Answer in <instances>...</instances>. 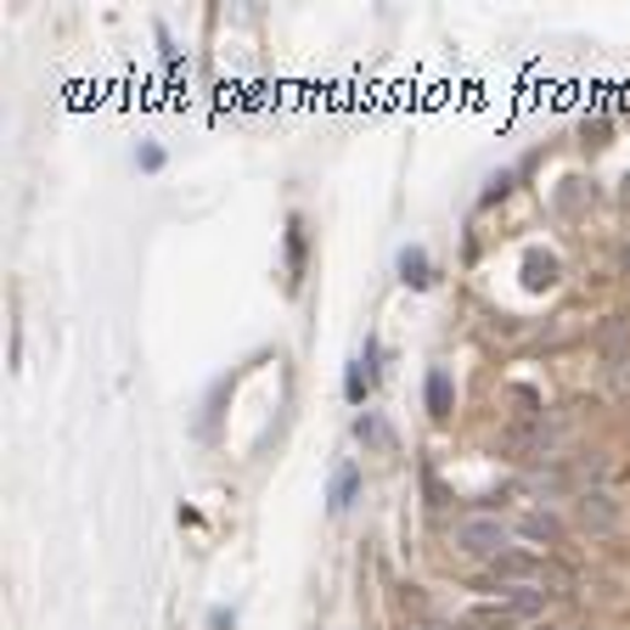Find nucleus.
I'll use <instances>...</instances> for the list:
<instances>
[{
    "instance_id": "nucleus-1",
    "label": "nucleus",
    "mask_w": 630,
    "mask_h": 630,
    "mask_svg": "<svg viewBox=\"0 0 630 630\" xmlns=\"http://www.w3.org/2000/svg\"><path fill=\"white\" fill-rule=\"evenodd\" d=\"M506 540H512V529L501 518H490V512H467V518H456V529H451V546L472 563H495L506 551Z\"/></svg>"
},
{
    "instance_id": "nucleus-2",
    "label": "nucleus",
    "mask_w": 630,
    "mask_h": 630,
    "mask_svg": "<svg viewBox=\"0 0 630 630\" xmlns=\"http://www.w3.org/2000/svg\"><path fill=\"white\" fill-rule=\"evenodd\" d=\"M574 518H580V529H585V535H614V529L625 524V506H619V495H614V490L585 485V490L574 495Z\"/></svg>"
},
{
    "instance_id": "nucleus-3",
    "label": "nucleus",
    "mask_w": 630,
    "mask_h": 630,
    "mask_svg": "<svg viewBox=\"0 0 630 630\" xmlns=\"http://www.w3.org/2000/svg\"><path fill=\"white\" fill-rule=\"evenodd\" d=\"M551 597H558V591H540V585H506L501 591V603L512 608V619H546V608H551Z\"/></svg>"
},
{
    "instance_id": "nucleus-4",
    "label": "nucleus",
    "mask_w": 630,
    "mask_h": 630,
    "mask_svg": "<svg viewBox=\"0 0 630 630\" xmlns=\"http://www.w3.org/2000/svg\"><path fill=\"white\" fill-rule=\"evenodd\" d=\"M518 535L535 540V546H558L563 540V518H558V512H546V506H529L518 518Z\"/></svg>"
},
{
    "instance_id": "nucleus-5",
    "label": "nucleus",
    "mask_w": 630,
    "mask_h": 630,
    "mask_svg": "<svg viewBox=\"0 0 630 630\" xmlns=\"http://www.w3.org/2000/svg\"><path fill=\"white\" fill-rule=\"evenodd\" d=\"M354 440H361L366 451H394V428L377 411H361V417H354Z\"/></svg>"
},
{
    "instance_id": "nucleus-6",
    "label": "nucleus",
    "mask_w": 630,
    "mask_h": 630,
    "mask_svg": "<svg viewBox=\"0 0 630 630\" xmlns=\"http://www.w3.org/2000/svg\"><path fill=\"white\" fill-rule=\"evenodd\" d=\"M467 625H472V630H518V619H512L506 603H479V608L467 614Z\"/></svg>"
},
{
    "instance_id": "nucleus-7",
    "label": "nucleus",
    "mask_w": 630,
    "mask_h": 630,
    "mask_svg": "<svg viewBox=\"0 0 630 630\" xmlns=\"http://www.w3.org/2000/svg\"><path fill=\"white\" fill-rule=\"evenodd\" d=\"M400 282L406 288H428L433 282V265H428L422 248H400Z\"/></svg>"
},
{
    "instance_id": "nucleus-8",
    "label": "nucleus",
    "mask_w": 630,
    "mask_h": 630,
    "mask_svg": "<svg viewBox=\"0 0 630 630\" xmlns=\"http://www.w3.org/2000/svg\"><path fill=\"white\" fill-rule=\"evenodd\" d=\"M428 411H433V417H451V372H445V366L428 372Z\"/></svg>"
},
{
    "instance_id": "nucleus-9",
    "label": "nucleus",
    "mask_w": 630,
    "mask_h": 630,
    "mask_svg": "<svg viewBox=\"0 0 630 630\" xmlns=\"http://www.w3.org/2000/svg\"><path fill=\"white\" fill-rule=\"evenodd\" d=\"M354 490H361V472H354L349 462L332 472V490H327V501H332V512H343L349 501H354Z\"/></svg>"
},
{
    "instance_id": "nucleus-10",
    "label": "nucleus",
    "mask_w": 630,
    "mask_h": 630,
    "mask_svg": "<svg viewBox=\"0 0 630 630\" xmlns=\"http://www.w3.org/2000/svg\"><path fill=\"white\" fill-rule=\"evenodd\" d=\"M372 354H377V349L366 343V354L349 366V400H354V406H361V400H366V388H372Z\"/></svg>"
},
{
    "instance_id": "nucleus-11",
    "label": "nucleus",
    "mask_w": 630,
    "mask_h": 630,
    "mask_svg": "<svg viewBox=\"0 0 630 630\" xmlns=\"http://www.w3.org/2000/svg\"><path fill=\"white\" fill-rule=\"evenodd\" d=\"M288 270H293V282H299V270H304V225L299 220L288 225Z\"/></svg>"
},
{
    "instance_id": "nucleus-12",
    "label": "nucleus",
    "mask_w": 630,
    "mask_h": 630,
    "mask_svg": "<svg viewBox=\"0 0 630 630\" xmlns=\"http://www.w3.org/2000/svg\"><path fill=\"white\" fill-rule=\"evenodd\" d=\"M551 276H558V259H551V254H546V259H540V254H529V282L540 288V282H551Z\"/></svg>"
},
{
    "instance_id": "nucleus-13",
    "label": "nucleus",
    "mask_w": 630,
    "mask_h": 630,
    "mask_svg": "<svg viewBox=\"0 0 630 630\" xmlns=\"http://www.w3.org/2000/svg\"><path fill=\"white\" fill-rule=\"evenodd\" d=\"M136 164H141V170H164V147H141Z\"/></svg>"
},
{
    "instance_id": "nucleus-14",
    "label": "nucleus",
    "mask_w": 630,
    "mask_h": 630,
    "mask_svg": "<svg viewBox=\"0 0 630 630\" xmlns=\"http://www.w3.org/2000/svg\"><path fill=\"white\" fill-rule=\"evenodd\" d=\"M614 388L630 394V354H619V361H614Z\"/></svg>"
},
{
    "instance_id": "nucleus-15",
    "label": "nucleus",
    "mask_w": 630,
    "mask_h": 630,
    "mask_svg": "<svg viewBox=\"0 0 630 630\" xmlns=\"http://www.w3.org/2000/svg\"><path fill=\"white\" fill-rule=\"evenodd\" d=\"M619 270L630 276V236H625V248H619Z\"/></svg>"
},
{
    "instance_id": "nucleus-16",
    "label": "nucleus",
    "mask_w": 630,
    "mask_h": 630,
    "mask_svg": "<svg viewBox=\"0 0 630 630\" xmlns=\"http://www.w3.org/2000/svg\"><path fill=\"white\" fill-rule=\"evenodd\" d=\"M619 197H625V203H630V175H625V191H619Z\"/></svg>"
}]
</instances>
